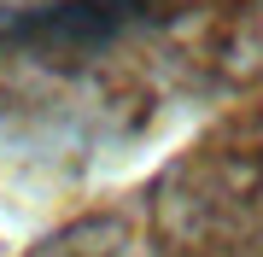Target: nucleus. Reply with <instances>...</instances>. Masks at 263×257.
I'll list each match as a JSON object with an SVG mask.
<instances>
[{"mask_svg":"<svg viewBox=\"0 0 263 257\" xmlns=\"http://www.w3.org/2000/svg\"><path fill=\"white\" fill-rule=\"evenodd\" d=\"M158 24L152 0H41L0 12V41L35 58H94Z\"/></svg>","mask_w":263,"mask_h":257,"instance_id":"nucleus-1","label":"nucleus"}]
</instances>
